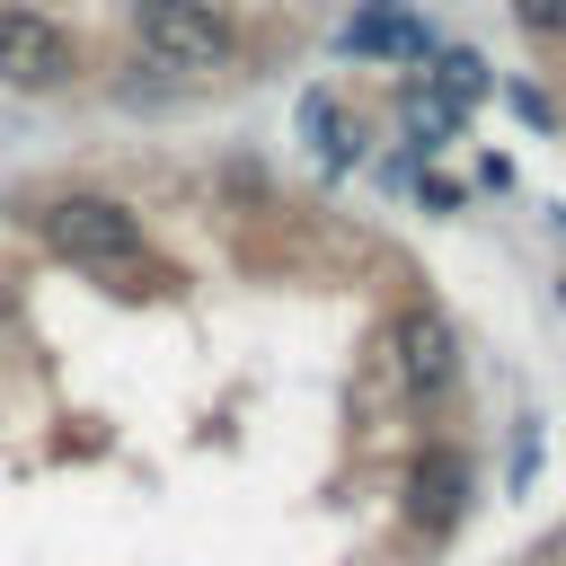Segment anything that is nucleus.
I'll list each match as a JSON object with an SVG mask.
<instances>
[{
  "instance_id": "5",
  "label": "nucleus",
  "mask_w": 566,
  "mask_h": 566,
  "mask_svg": "<svg viewBox=\"0 0 566 566\" xmlns=\"http://www.w3.org/2000/svg\"><path fill=\"white\" fill-rule=\"evenodd\" d=\"M451 371H460L451 318H433V310H407V318H398V380H407L416 398H442V389H451Z\"/></svg>"
},
{
  "instance_id": "8",
  "label": "nucleus",
  "mask_w": 566,
  "mask_h": 566,
  "mask_svg": "<svg viewBox=\"0 0 566 566\" xmlns=\"http://www.w3.org/2000/svg\"><path fill=\"white\" fill-rule=\"evenodd\" d=\"M451 124H460L451 97H416V106H407V133H416V142H433V133H451Z\"/></svg>"
},
{
  "instance_id": "2",
  "label": "nucleus",
  "mask_w": 566,
  "mask_h": 566,
  "mask_svg": "<svg viewBox=\"0 0 566 566\" xmlns=\"http://www.w3.org/2000/svg\"><path fill=\"white\" fill-rule=\"evenodd\" d=\"M44 239H53V256L106 265V274H124V265L142 256V221H133L124 203H106V195H62V203L44 212Z\"/></svg>"
},
{
  "instance_id": "10",
  "label": "nucleus",
  "mask_w": 566,
  "mask_h": 566,
  "mask_svg": "<svg viewBox=\"0 0 566 566\" xmlns=\"http://www.w3.org/2000/svg\"><path fill=\"white\" fill-rule=\"evenodd\" d=\"M0 327H9V292H0Z\"/></svg>"
},
{
  "instance_id": "3",
  "label": "nucleus",
  "mask_w": 566,
  "mask_h": 566,
  "mask_svg": "<svg viewBox=\"0 0 566 566\" xmlns=\"http://www.w3.org/2000/svg\"><path fill=\"white\" fill-rule=\"evenodd\" d=\"M71 80V35L44 18V9H0V88H62Z\"/></svg>"
},
{
  "instance_id": "7",
  "label": "nucleus",
  "mask_w": 566,
  "mask_h": 566,
  "mask_svg": "<svg viewBox=\"0 0 566 566\" xmlns=\"http://www.w3.org/2000/svg\"><path fill=\"white\" fill-rule=\"evenodd\" d=\"M433 80H442L433 97H451V106H469V97L486 88V62H478V53H442V71H433Z\"/></svg>"
},
{
  "instance_id": "4",
  "label": "nucleus",
  "mask_w": 566,
  "mask_h": 566,
  "mask_svg": "<svg viewBox=\"0 0 566 566\" xmlns=\"http://www.w3.org/2000/svg\"><path fill=\"white\" fill-rule=\"evenodd\" d=\"M336 44H345V53H363V62H416L433 35H424V18H416L407 0H363V9L336 27Z\"/></svg>"
},
{
  "instance_id": "6",
  "label": "nucleus",
  "mask_w": 566,
  "mask_h": 566,
  "mask_svg": "<svg viewBox=\"0 0 566 566\" xmlns=\"http://www.w3.org/2000/svg\"><path fill=\"white\" fill-rule=\"evenodd\" d=\"M460 504H469V460H460V451H424V460L407 469V522H416V531H451Z\"/></svg>"
},
{
  "instance_id": "1",
  "label": "nucleus",
  "mask_w": 566,
  "mask_h": 566,
  "mask_svg": "<svg viewBox=\"0 0 566 566\" xmlns=\"http://www.w3.org/2000/svg\"><path fill=\"white\" fill-rule=\"evenodd\" d=\"M133 35L159 71L195 80V71H221L230 62V27L212 0H133Z\"/></svg>"
},
{
  "instance_id": "9",
  "label": "nucleus",
  "mask_w": 566,
  "mask_h": 566,
  "mask_svg": "<svg viewBox=\"0 0 566 566\" xmlns=\"http://www.w3.org/2000/svg\"><path fill=\"white\" fill-rule=\"evenodd\" d=\"M522 35H566V0H513Z\"/></svg>"
}]
</instances>
